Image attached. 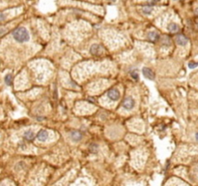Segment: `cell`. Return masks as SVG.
<instances>
[{"label":"cell","mask_w":198,"mask_h":186,"mask_svg":"<svg viewBox=\"0 0 198 186\" xmlns=\"http://www.w3.org/2000/svg\"><path fill=\"white\" fill-rule=\"evenodd\" d=\"M13 37L18 43H25L30 39L28 31L24 27H18L13 31Z\"/></svg>","instance_id":"6da1fadb"},{"label":"cell","mask_w":198,"mask_h":186,"mask_svg":"<svg viewBox=\"0 0 198 186\" xmlns=\"http://www.w3.org/2000/svg\"><path fill=\"white\" fill-rule=\"evenodd\" d=\"M134 105H135V102H134L133 98H131V97H127L126 99L123 101V103H122L123 108H125L126 110H128V111H130V110H131V109H133L134 108Z\"/></svg>","instance_id":"7a4b0ae2"},{"label":"cell","mask_w":198,"mask_h":186,"mask_svg":"<svg viewBox=\"0 0 198 186\" xmlns=\"http://www.w3.org/2000/svg\"><path fill=\"white\" fill-rule=\"evenodd\" d=\"M107 97L112 101H117L120 98V93L117 89L112 88L107 92Z\"/></svg>","instance_id":"3957f363"},{"label":"cell","mask_w":198,"mask_h":186,"mask_svg":"<svg viewBox=\"0 0 198 186\" xmlns=\"http://www.w3.org/2000/svg\"><path fill=\"white\" fill-rule=\"evenodd\" d=\"M142 72H143L144 77H145V78H147L148 79H155V73L150 68L145 67V68H143Z\"/></svg>","instance_id":"277c9868"},{"label":"cell","mask_w":198,"mask_h":186,"mask_svg":"<svg viewBox=\"0 0 198 186\" xmlns=\"http://www.w3.org/2000/svg\"><path fill=\"white\" fill-rule=\"evenodd\" d=\"M47 138H48V133H47L46 130H41V131L37 134V139H38L40 142H44Z\"/></svg>","instance_id":"5b68a950"},{"label":"cell","mask_w":198,"mask_h":186,"mask_svg":"<svg viewBox=\"0 0 198 186\" xmlns=\"http://www.w3.org/2000/svg\"><path fill=\"white\" fill-rule=\"evenodd\" d=\"M176 43L180 46H186L187 44V38L184 35H178L176 37Z\"/></svg>","instance_id":"8992f818"},{"label":"cell","mask_w":198,"mask_h":186,"mask_svg":"<svg viewBox=\"0 0 198 186\" xmlns=\"http://www.w3.org/2000/svg\"><path fill=\"white\" fill-rule=\"evenodd\" d=\"M71 138H72V140L75 141V142H78V141H80L82 139V134L79 131H73L71 133Z\"/></svg>","instance_id":"52a82bcc"},{"label":"cell","mask_w":198,"mask_h":186,"mask_svg":"<svg viewBox=\"0 0 198 186\" xmlns=\"http://www.w3.org/2000/svg\"><path fill=\"white\" fill-rule=\"evenodd\" d=\"M148 39L152 42H156L160 39V35H158L156 31H150V32L148 33Z\"/></svg>","instance_id":"ba28073f"},{"label":"cell","mask_w":198,"mask_h":186,"mask_svg":"<svg viewBox=\"0 0 198 186\" xmlns=\"http://www.w3.org/2000/svg\"><path fill=\"white\" fill-rule=\"evenodd\" d=\"M24 139L26 141H28V142H32L35 139V135H34V133L31 130H28V131H26L24 133Z\"/></svg>","instance_id":"9c48e42d"},{"label":"cell","mask_w":198,"mask_h":186,"mask_svg":"<svg viewBox=\"0 0 198 186\" xmlns=\"http://www.w3.org/2000/svg\"><path fill=\"white\" fill-rule=\"evenodd\" d=\"M167 29H168L169 32L175 33V32H177V31H179V25L177 24V23L171 22L167 25Z\"/></svg>","instance_id":"30bf717a"},{"label":"cell","mask_w":198,"mask_h":186,"mask_svg":"<svg viewBox=\"0 0 198 186\" xmlns=\"http://www.w3.org/2000/svg\"><path fill=\"white\" fill-rule=\"evenodd\" d=\"M100 52H101V47H100L99 45H93V46L91 47L90 52H91L92 54L98 55V54H100Z\"/></svg>","instance_id":"8fae6325"},{"label":"cell","mask_w":198,"mask_h":186,"mask_svg":"<svg viewBox=\"0 0 198 186\" xmlns=\"http://www.w3.org/2000/svg\"><path fill=\"white\" fill-rule=\"evenodd\" d=\"M5 82H6L7 86H12L13 76L11 75V74H8V75L5 76Z\"/></svg>","instance_id":"7c38bea8"},{"label":"cell","mask_w":198,"mask_h":186,"mask_svg":"<svg viewBox=\"0 0 198 186\" xmlns=\"http://www.w3.org/2000/svg\"><path fill=\"white\" fill-rule=\"evenodd\" d=\"M153 11V7L151 6H145L142 8V12H143V14L145 15H150Z\"/></svg>","instance_id":"4fadbf2b"},{"label":"cell","mask_w":198,"mask_h":186,"mask_svg":"<svg viewBox=\"0 0 198 186\" xmlns=\"http://www.w3.org/2000/svg\"><path fill=\"white\" fill-rule=\"evenodd\" d=\"M131 78H133V79H135V81H137L139 78V76H138V73H137V71H133V72H131Z\"/></svg>","instance_id":"5bb4252c"},{"label":"cell","mask_w":198,"mask_h":186,"mask_svg":"<svg viewBox=\"0 0 198 186\" xmlns=\"http://www.w3.org/2000/svg\"><path fill=\"white\" fill-rule=\"evenodd\" d=\"M97 149H98L97 145H90V150L92 151V152H97Z\"/></svg>","instance_id":"9a60e30c"},{"label":"cell","mask_w":198,"mask_h":186,"mask_svg":"<svg viewBox=\"0 0 198 186\" xmlns=\"http://www.w3.org/2000/svg\"><path fill=\"white\" fill-rule=\"evenodd\" d=\"M197 65H198V63H195V62H189V68H195V67H197Z\"/></svg>","instance_id":"2e32d148"},{"label":"cell","mask_w":198,"mask_h":186,"mask_svg":"<svg viewBox=\"0 0 198 186\" xmlns=\"http://www.w3.org/2000/svg\"><path fill=\"white\" fill-rule=\"evenodd\" d=\"M147 1H148V3H149V4H155V3H157V2H158V1H160V0H147Z\"/></svg>","instance_id":"e0dca14e"},{"label":"cell","mask_w":198,"mask_h":186,"mask_svg":"<svg viewBox=\"0 0 198 186\" xmlns=\"http://www.w3.org/2000/svg\"><path fill=\"white\" fill-rule=\"evenodd\" d=\"M5 20V15L0 13V22H2V20Z\"/></svg>","instance_id":"ac0fdd59"},{"label":"cell","mask_w":198,"mask_h":186,"mask_svg":"<svg viewBox=\"0 0 198 186\" xmlns=\"http://www.w3.org/2000/svg\"><path fill=\"white\" fill-rule=\"evenodd\" d=\"M195 138H196V140H197V142H198V133H196V134H195Z\"/></svg>","instance_id":"d6986e66"},{"label":"cell","mask_w":198,"mask_h":186,"mask_svg":"<svg viewBox=\"0 0 198 186\" xmlns=\"http://www.w3.org/2000/svg\"><path fill=\"white\" fill-rule=\"evenodd\" d=\"M195 12H196V13H197V14H198V9H197V10H196V11H195Z\"/></svg>","instance_id":"ffe728a7"},{"label":"cell","mask_w":198,"mask_h":186,"mask_svg":"<svg viewBox=\"0 0 198 186\" xmlns=\"http://www.w3.org/2000/svg\"><path fill=\"white\" fill-rule=\"evenodd\" d=\"M197 29H198V23H197Z\"/></svg>","instance_id":"44dd1931"}]
</instances>
